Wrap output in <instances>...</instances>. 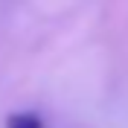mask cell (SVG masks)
<instances>
[{
	"mask_svg": "<svg viewBox=\"0 0 128 128\" xmlns=\"http://www.w3.org/2000/svg\"><path fill=\"white\" fill-rule=\"evenodd\" d=\"M6 128H44V122H41L38 114L24 111V114H12L9 122H6Z\"/></svg>",
	"mask_w": 128,
	"mask_h": 128,
	"instance_id": "6da1fadb",
	"label": "cell"
}]
</instances>
